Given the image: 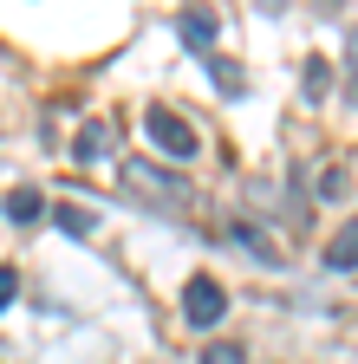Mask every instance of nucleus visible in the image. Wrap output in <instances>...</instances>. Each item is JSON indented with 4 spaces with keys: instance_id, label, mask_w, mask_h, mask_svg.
Instances as JSON below:
<instances>
[{
    "instance_id": "nucleus-2",
    "label": "nucleus",
    "mask_w": 358,
    "mask_h": 364,
    "mask_svg": "<svg viewBox=\"0 0 358 364\" xmlns=\"http://www.w3.org/2000/svg\"><path fill=\"white\" fill-rule=\"evenodd\" d=\"M221 318H228V293H221L215 273H189L183 280V326L189 332H215Z\"/></svg>"
},
{
    "instance_id": "nucleus-12",
    "label": "nucleus",
    "mask_w": 358,
    "mask_h": 364,
    "mask_svg": "<svg viewBox=\"0 0 358 364\" xmlns=\"http://www.w3.org/2000/svg\"><path fill=\"white\" fill-rule=\"evenodd\" d=\"M345 189H352V176H345V169H326V176H320V196H326V202H339Z\"/></svg>"
},
{
    "instance_id": "nucleus-6",
    "label": "nucleus",
    "mask_w": 358,
    "mask_h": 364,
    "mask_svg": "<svg viewBox=\"0 0 358 364\" xmlns=\"http://www.w3.org/2000/svg\"><path fill=\"white\" fill-rule=\"evenodd\" d=\"M228 241H235L241 254H254L260 267H280V247H274V241H267V235H260V228H254V221H228Z\"/></svg>"
},
{
    "instance_id": "nucleus-3",
    "label": "nucleus",
    "mask_w": 358,
    "mask_h": 364,
    "mask_svg": "<svg viewBox=\"0 0 358 364\" xmlns=\"http://www.w3.org/2000/svg\"><path fill=\"white\" fill-rule=\"evenodd\" d=\"M144 136H150V144H157L169 163H189V156H196V144H202L196 124H189V117H176L169 105H150V111H144Z\"/></svg>"
},
{
    "instance_id": "nucleus-8",
    "label": "nucleus",
    "mask_w": 358,
    "mask_h": 364,
    "mask_svg": "<svg viewBox=\"0 0 358 364\" xmlns=\"http://www.w3.org/2000/svg\"><path fill=\"white\" fill-rule=\"evenodd\" d=\"M39 215H46V202H39V189H7V221H14V228H33Z\"/></svg>"
},
{
    "instance_id": "nucleus-15",
    "label": "nucleus",
    "mask_w": 358,
    "mask_h": 364,
    "mask_svg": "<svg viewBox=\"0 0 358 364\" xmlns=\"http://www.w3.org/2000/svg\"><path fill=\"white\" fill-rule=\"evenodd\" d=\"M254 7H260V14H287V0H254Z\"/></svg>"
},
{
    "instance_id": "nucleus-13",
    "label": "nucleus",
    "mask_w": 358,
    "mask_h": 364,
    "mask_svg": "<svg viewBox=\"0 0 358 364\" xmlns=\"http://www.w3.org/2000/svg\"><path fill=\"white\" fill-rule=\"evenodd\" d=\"M202 364H248V358H241V345H209Z\"/></svg>"
},
{
    "instance_id": "nucleus-5",
    "label": "nucleus",
    "mask_w": 358,
    "mask_h": 364,
    "mask_svg": "<svg viewBox=\"0 0 358 364\" xmlns=\"http://www.w3.org/2000/svg\"><path fill=\"white\" fill-rule=\"evenodd\" d=\"M326 267L332 273H358V215H345V228L326 241Z\"/></svg>"
},
{
    "instance_id": "nucleus-14",
    "label": "nucleus",
    "mask_w": 358,
    "mask_h": 364,
    "mask_svg": "<svg viewBox=\"0 0 358 364\" xmlns=\"http://www.w3.org/2000/svg\"><path fill=\"white\" fill-rule=\"evenodd\" d=\"M20 299V280H14V267H0V306H14Z\"/></svg>"
},
{
    "instance_id": "nucleus-1",
    "label": "nucleus",
    "mask_w": 358,
    "mask_h": 364,
    "mask_svg": "<svg viewBox=\"0 0 358 364\" xmlns=\"http://www.w3.org/2000/svg\"><path fill=\"white\" fill-rule=\"evenodd\" d=\"M117 176H124V189H130V196H144L157 215L183 208V196H189L183 169H169V163H144V156H130V163H117Z\"/></svg>"
},
{
    "instance_id": "nucleus-9",
    "label": "nucleus",
    "mask_w": 358,
    "mask_h": 364,
    "mask_svg": "<svg viewBox=\"0 0 358 364\" xmlns=\"http://www.w3.org/2000/svg\"><path fill=\"white\" fill-rule=\"evenodd\" d=\"M300 91H306L312 105H320L326 91H332V59H320V53H312V59H306V72H300Z\"/></svg>"
},
{
    "instance_id": "nucleus-4",
    "label": "nucleus",
    "mask_w": 358,
    "mask_h": 364,
    "mask_svg": "<svg viewBox=\"0 0 358 364\" xmlns=\"http://www.w3.org/2000/svg\"><path fill=\"white\" fill-rule=\"evenodd\" d=\"M176 33H183V46L209 53L215 33H221V14H215V7H183V14H176Z\"/></svg>"
},
{
    "instance_id": "nucleus-11",
    "label": "nucleus",
    "mask_w": 358,
    "mask_h": 364,
    "mask_svg": "<svg viewBox=\"0 0 358 364\" xmlns=\"http://www.w3.org/2000/svg\"><path fill=\"white\" fill-rule=\"evenodd\" d=\"M53 215H59V228H65L72 241H85V235L98 228V215H92V208H78V202H65V208H53Z\"/></svg>"
},
{
    "instance_id": "nucleus-10",
    "label": "nucleus",
    "mask_w": 358,
    "mask_h": 364,
    "mask_svg": "<svg viewBox=\"0 0 358 364\" xmlns=\"http://www.w3.org/2000/svg\"><path fill=\"white\" fill-rule=\"evenodd\" d=\"M209 65V78H215V91H228V98H241V91H248V72L235 65V59H202Z\"/></svg>"
},
{
    "instance_id": "nucleus-7",
    "label": "nucleus",
    "mask_w": 358,
    "mask_h": 364,
    "mask_svg": "<svg viewBox=\"0 0 358 364\" xmlns=\"http://www.w3.org/2000/svg\"><path fill=\"white\" fill-rule=\"evenodd\" d=\"M105 150H111V124H105V117L78 124V136H72V163H98Z\"/></svg>"
}]
</instances>
